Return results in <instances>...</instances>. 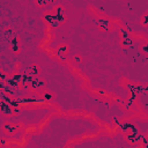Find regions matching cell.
Listing matches in <instances>:
<instances>
[{"instance_id": "5b68a950", "label": "cell", "mask_w": 148, "mask_h": 148, "mask_svg": "<svg viewBox=\"0 0 148 148\" xmlns=\"http://www.w3.org/2000/svg\"><path fill=\"white\" fill-rule=\"evenodd\" d=\"M0 111H1V114L6 117H10L14 114V108L3 101H0Z\"/></svg>"}, {"instance_id": "83f0119b", "label": "cell", "mask_w": 148, "mask_h": 148, "mask_svg": "<svg viewBox=\"0 0 148 148\" xmlns=\"http://www.w3.org/2000/svg\"><path fill=\"white\" fill-rule=\"evenodd\" d=\"M21 112H22V109H21V106L14 108V114H20Z\"/></svg>"}, {"instance_id": "cb8c5ba5", "label": "cell", "mask_w": 148, "mask_h": 148, "mask_svg": "<svg viewBox=\"0 0 148 148\" xmlns=\"http://www.w3.org/2000/svg\"><path fill=\"white\" fill-rule=\"evenodd\" d=\"M58 57H59V59H60L61 61H65V62H66V61L68 60V59H67V56H66L65 53H60V54H58Z\"/></svg>"}, {"instance_id": "2e32d148", "label": "cell", "mask_w": 148, "mask_h": 148, "mask_svg": "<svg viewBox=\"0 0 148 148\" xmlns=\"http://www.w3.org/2000/svg\"><path fill=\"white\" fill-rule=\"evenodd\" d=\"M12 79H13L14 81L21 83V82H22V73H20V72H14V73L12 74Z\"/></svg>"}, {"instance_id": "30bf717a", "label": "cell", "mask_w": 148, "mask_h": 148, "mask_svg": "<svg viewBox=\"0 0 148 148\" xmlns=\"http://www.w3.org/2000/svg\"><path fill=\"white\" fill-rule=\"evenodd\" d=\"M110 24H111V22H110L109 18H104V17L98 18V25L101 27V29H103V30H108V29L110 28Z\"/></svg>"}, {"instance_id": "4316f807", "label": "cell", "mask_w": 148, "mask_h": 148, "mask_svg": "<svg viewBox=\"0 0 148 148\" xmlns=\"http://www.w3.org/2000/svg\"><path fill=\"white\" fill-rule=\"evenodd\" d=\"M139 145H140L141 147H148V141H147V139L145 138V139H143V140H142V141H141Z\"/></svg>"}, {"instance_id": "e0dca14e", "label": "cell", "mask_w": 148, "mask_h": 148, "mask_svg": "<svg viewBox=\"0 0 148 148\" xmlns=\"http://www.w3.org/2000/svg\"><path fill=\"white\" fill-rule=\"evenodd\" d=\"M51 2H53V0H36V5L38 7H45V6L50 5Z\"/></svg>"}, {"instance_id": "f1b7e54d", "label": "cell", "mask_w": 148, "mask_h": 148, "mask_svg": "<svg viewBox=\"0 0 148 148\" xmlns=\"http://www.w3.org/2000/svg\"><path fill=\"white\" fill-rule=\"evenodd\" d=\"M145 56H146V58H147V59H148V53H147V54H145Z\"/></svg>"}, {"instance_id": "8992f818", "label": "cell", "mask_w": 148, "mask_h": 148, "mask_svg": "<svg viewBox=\"0 0 148 148\" xmlns=\"http://www.w3.org/2000/svg\"><path fill=\"white\" fill-rule=\"evenodd\" d=\"M2 131L7 134V135H14L15 133H16V131H17V126H15V125H13V124H10V123H8V121H6L3 125H2Z\"/></svg>"}, {"instance_id": "ba28073f", "label": "cell", "mask_w": 148, "mask_h": 148, "mask_svg": "<svg viewBox=\"0 0 148 148\" xmlns=\"http://www.w3.org/2000/svg\"><path fill=\"white\" fill-rule=\"evenodd\" d=\"M28 71L36 77V76H39V74H40V67L36 64V62H34V64H31L30 66H29V68H28Z\"/></svg>"}, {"instance_id": "52a82bcc", "label": "cell", "mask_w": 148, "mask_h": 148, "mask_svg": "<svg viewBox=\"0 0 148 148\" xmlns=\"http://www.w3.org/2000/svg\"><path fill=\"white\" fill-rule=\"evenodd\" d=\"M35 76L28 71V72H24L22 73V82L21 83H28V84H31V82L34 81Z\"/></svg>"}, {"instance_id": "484cf974", "label": "cell", "mask_w": 148, "mask_h": 148, "mask_svg": "<svg viewBox=\"0 0 148 148\" xmlns=\"http://www.w3.org/2000/svg\"><path fill=\"white\" fill-rule=\"evenodd\" d=\"M96 91H97V94L98 95H102V96H104V97H108L109 95L106 94V91L105 90H101V89H96Z\"/></svg>"}, {"instance_id": "7c38bea8", "label": "cell", "mask_w": 148, "mask_h": 148, "mask_svg": "<svg viewBox=\"0 0 148 148\" xmlns=\"http://www.w3.org/2000/svg\"><path fill=\"white\" fill-rule=\"evenodd\" d=\"M56 52H57V54H60V53L67 54V52H68V45L67 44H59L57 46V49H56Z\"/></svg>"}, {"instance_id": "603a6c76", "label": "cell", "mask_w": 148, "mask_h": 148, "mask_svg": "<svg viewBox=\"0 0 148 148\" xmlns=\"http://www.w3.org/2000/svg\"><path fill=\"white\" fill-rule=\"evenodd\" d=\"M7 79H8V75H7L5 72H1V73H0V81H1V82H6Z\"/></svg>"}, {"instance_id": "3957f363", "label": "cell", "mask_w": 148, "mask_h": 148, "mask_svg": "<svg viewBox=\"0 0 148 148\" xmlns=\"http://www.w3.org/2000/svg\"><path fill=\"white\" fill-rule=\"evenodd\" d=\"M126 88L130 89L132 92H135L136 95H141V94L148 91V86H145V84H133V83H127V84H126Z\"/></svg>"}, {"instance_id": "277c9868", "label": "cell", "mask_w": 148, "mask_h": 148, "mask_svg": "<svg viewBox=\"0 0 148 148\" xmlns=\"http://www.w3.org/2000/svg\"><path fill=\"white\" fill-rule=\"evenodd\" d=\"M9 45H10V51L14 53H18L21 51V42L20 37L17 35H14L9 38Z\"/></svg>"}, {"instance_id": "4fadbf2b", "label": "cell", "mask_w": 148, "mask_h": 148, "mask_svg": "<svg viewBox=\"0 0 148 148\" xmlns=\"http://www.w3.org/2000/svg\"><path fill=\"white\" fill-rule=\"evenodd\" d=\"M53 14L56 16H58V15H65V8H64V6H61V5L54 6L53 7Z\"/></svg>"}, {"instance_id": "ffe728a7", "label": "cell", "mask_w": 148, "mask_h": 148, "mask_svg": "<svg viewBox=\"0 0 148 148\" xmlns=\"http://www.w3.org/2000/svg\"><path fill=\"white\" fill-rule=\"evenodd\" d=\"M140 51H141L143 54H147V53H148V42L141 44V46H140Z\"/></svg>"}, {"instance_id": "7a4b0ae2", "label": "cell", "mask_w": 148, "mask_h": 148, "mask_svg": "<svg viewBox=\"0 0 148 148\" xmlns=\"http://www.w3.org/2000/svg\"><path fill=\"white\" fill-rule=\"evenodd\" d=\"M30 86H31V90H34V91H43L46 87V82H45V80L40 79L39 76H36Z\"/></svg>"}, {"instance_id": "9a60e30c", "label": "cell", "mask_w": 148, "mask_h": 148, "mask_svg": "<svg viewBox=\"0 0 148 148\" xmlns=\"http://www.w3.org/2000/svg\"><path fill=\"white\" fill-rule=\"evenodd\" d=\"M140 24H141L142 27L148 28V10L141 16V18H140Z\"/></svg>"}, {"instance_id": "44dd1931", "label": "cell", "mask_w": 148, "mask_h": 148, "mask_svg": "<svg viewBox=\"0 0 148 148\" xmlns=\"http://www.w3.org/2000/svg\"><path fill=\"white\" fill-rule=\"evenodd\" d=\"M73 61L79 65V64H81V61H82V57H81L80 54H75V56L73 57Z\"/></svg>"}, {"instance_id": "9c48e42d", "label": "cell", "mask_w": 148, "mask_h": 148, "mask_svg": "<svg viewBox=\"0 0 148 148\" xmlns=\"http://www.w3.org/2000/svg\"><path fill=\"white\" fill-rule=\"evenodd\" d=\"M40 96H42V99L44 102H49V103H51L53 101V98H54V95L51 91H46V90H43Z\"/></svg>"}, {"instance_id": "5bb4252c", "label": "cell", "mask_w": 148, "mask_h": 148, "mask_svg": "<svg viewBox=\"0 0 148 148\" xmlns=\"http://www.w3.org/2000/svg\"><path fill=\"white\" fill-rule=\"evenodd\" d=\"M43 18H44L45 22H47V23L50 24L51 22H53V21L56 20V15H54L53 13H45V14L43 15Z\"/></svg>"}, {"instance_id": "d4e9b609", "label": "cell", "mask_w": 148, "mask_h": 148, "mask_svg": "<svg viewBox=\"0 0 148 148\" xmlns=\"http://www.w3.org/2000/svg\"><path fill=\"white\" fill-rule=\"evenodd\" d=\"M112 119H113V120H112V123H113L114 125H117V126H119V124L121 123V120H120V118H119V117H113Z\"/></svg>"}, {"instance_id": "7402d4cb", "label": "cell", "mask_w": 148, "mask_h": 148, "mask_svg": "<svg viewBox=\"0 0 148 148\" xmlns=\"http://www.w3.org/2000/svg\"><path fill=\"white\" fill-rule=\"evenodd\" d=\"M60 24H61V23H60V22H59V21H58V20L56 18V20H54L53 22H51V23H50V27H51L52 29H56V28H58V27H59Z\"/></svg>"}, {"instance_id": "8fae6325", "label": "cell", "mask_w": 148, "mask_h": 148, "mask_svg": "<svg viewBox=\"0 0 148 148\" xmlns=\"http://www.w3.org/2000/svg\"><path fill=\"white\" fill-rule=\"evenodd\" d=\"M120 45L123 47H130V46H133L134 45V40L132 38H121Z\"/></svg>"}, {"instance_id": "ac0fdd59", "label": "cell", "mask_w": 148, "mask_h": 148, "mask_svg": "<svg viewBox=\"0 0 148 148\" xmlns=\"http://www.w3.org/2000/svg\"><path fill=\"white\" fill-rule=\"evenodd\" d=\"M119 35H120L121 38H132L130 32L127 30H125L124 28H119Z\"/></svg>"}, {"instance_id": "6da1fadb", "label": "cell", "mask_w": 148, "mask_h": 148, "mask_svg": "<svg viewBox=\"0 0 148 148\" xmlns=\"http://www.w3.org/2000/svg\"><path fill=\"white\" fill-rule=\"evenodd\" d=\"M143 139H145V135L141 134L140 132L127 133V134H126V140H127L131 145H139Z\"/></svg>"}, {"instance_id": "d6986e66", "label": "cell", "mask_w": 148, "mask_h": 148, "mask_svg": "<svg viewBox=\"0 0 148 148\" xmlns=\"http://www.w3.org/2000/svg\"><path fill=\"white\" fill-rule=\"evenodd\" d=\"M20 89L23 90V91H25V92H28L29 90H31V86L28 84V83H21L20 84Z\"/></svg>"}]
</instances>
